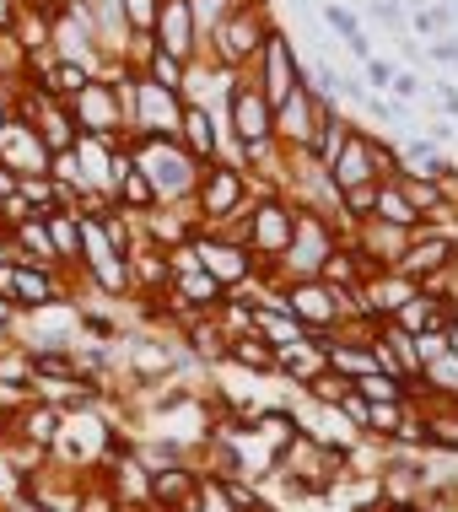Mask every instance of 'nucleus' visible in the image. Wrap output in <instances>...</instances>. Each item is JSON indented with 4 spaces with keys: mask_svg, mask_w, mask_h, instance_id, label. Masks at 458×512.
I'll return each mask as SVG.
<instances>
[{
    "mask_svg": "<svg viewBox=\"0 0 458 512\" xmlns=\"http://www.w3.org/2000/svg\"><path fill=\"white\" fill-rule=\"evenodd\" d=\"M130 162L146 173V184L157 189V205L162 200H194V184H200V162L184 151V141L173 135H130Z\"/></svg>",
    "mask_w": 458,
    "mask_h": 512,
    "instance_id": "nucleus-1",
    "label": "nucleus"
},
{
    "mask_svg": "<svg viewBox=\"0 0 458 512\" xmlns=\"http://www.w3.org/2000/svg\"><path fill=\"white\" fill-rule=\"evenodd\" d=\"M265 33H270L265 6L238 0V6L227 11V22L216 27V44L205 49V60H216L221 71H248V65L259 60V49H265Z\"/></svg>",
    "mask_w": 458,
    "mask_h": 512,
    "instance_id": "nucleus-2",
    "label": "nucleus"
},
{
    "mask_svg": "<svg viewBox=\"0 0 458 512\" xmlns=\"http://www.w3.org/2000/svg\"><path fill=\"white\" fill-rule=\"evenodd\" d=\"M71 114L81 124V135H97V141H114L119 146V135H124V98H119L114 81L92 76L87 87L71 98Z\"/></svg>",
    "mask_w": 458,
    "mask_h": 512,
    "instance_id": "nucleus-3",
    "label": "nucleus"
},
{
    "mask_svg": "<svg viewBox=\"0 0 458 512\" xmlns=\"http://www.w3.org/2000/svg\"><path fill=\"white\" fill-rule=\"evenodd\" d=\"M254 81H259V92L270 98V108L275 103H286L297 87H313V76H297V49H291V38L286 33H265V49H259V60H254Z\"/></svg>",
    "mask_w": 458,
    "mask_h": 512,
    "instance_id": "nucleus-4",
    "label": "nucleus"
},
{
    "mask_svg": "<svg viewBox=\"0 0 458 512\" xmlns=\"http://www.w3.org/2000/svg\"><path fill=\"white\" fill-rule=\"evenodd\" d=\"M194 205H200V221H216L243 211L248 205V173L243 168H227V162H205L200 168V184H194Z\"/></svg>",
    "mask_w": 458,
    "mask_h": 512,
    "instance_id": "nucleus-5",
    "label": "nucleus"
},
{
    "mask_svg": "<svg viewBox=\"0 0 458 512\" xmlns=\"http://www.w3.org/2000/svg\"><path fill=\"white\" fill-rule=\"evenodd\" d=\"M297 232V205L291 200H259L248 211V254L254 259H281Z\"/></svg>",
    "mask_w": 458,
    "mask_h": 512,
    "instance_id": "nucleus-6",
    "label": "nucleus"
},
{
    "mask_svg": "<svg viewBox=\"0 0 458 512\" xmlns=\"http://www.w3.org/2000/svg\"><path fill=\"white\" fill-rule=\"evenodd\" d=\"M453 254H458V243H453V232H442L432 227V221H421V227L410 232V248L399 254V275H410V281H432L437 270H448L453 265Z\"/></svg>",
    "mask_w": 458,
    "mask_h": 512,
    "instance_id": "nucleus-7",
    "label": "nucleus"
},
{
    "mask_svg": "<svg viewBox=\"0 0 458 512\" xmlns=\"http://www.w3.org/2000/svg\"><path fill=\"white\" fill-rule=\"evenodd\" d=\"M227 119H232V135H238V141H270V135H275V108H270L265 92H259L254 76H238V81H232V108H227Z\"/></svg>",
    "mask_w": 458,
    "mask_h": 512,
    "instance_id": "nucleus-8",
    "label": "nucleus"
},
{
    "mask_svg": "<svg viewBox=\"0 0 458 512\" xmlns=\"http://www.w3.org/2000/svg\"><path fill=\"white\" fill-rule=\"evenodd\" d=\"M194 254H200V270H211L221 286H243L254 281V254L232 238H216V232H194Z\"/></svg>",
    "mask_w": 458,
    "mask_h": 512,
    "instance_id": "nucleus-9",
    "label": "nucleus"
},
{
    "mask_svg": "<svg viewBox=\"0 0 458 512\" xmlns=\"http://www.w3.org/2000/svg\"><path fill=\"white\" fill-rule=\"evenodd\" d=\"M324 103H329V98H318L313 87H297L286 103H275V141L308 151L313 135H318V108H324Z\"/></svg>",
    "mask_w": 458,
    "mask_h": 512,
    "instance_id": "nucleus-10",
    "label": "nucleus"
},
{
    "mask_svg": "<svg viewBox=\"0 0 458 512\" xmlns=\"http://www.w3.org/2000/svg\"><path fill=\"white\" fill-rule=\"evenodd\" d=\"M151 38H157V49L178 54V60H194V54H200V27H194L189 0H162V6H157V27H151Z\"/></svg>",
    "mask_w": 458,
    "mask_h": 512,
    "instance_id": "nucleus-11",
    "label": "nucleus"
},
{
    "mask_svg": "<svg viewBox=\"0 0 458 512\" xmlns=\"http://www.w3.org/2000/svg\"><path fill=\"white\" fill-rule=\"evenodd\" d=\"M0 162H6L17 178H22V173H49V146L38 141L33 124L11 119L6 130H0Z\"/></svg>",
    "mask_w": 458,
    "mask_h": 512,
    "instance_id": "nucleus-12",
    "label": "nucleus"
},
{
    "mask_svg": "<svg viewBox=\"0 0 458 512\" xmlns=\"http://www.w3.org/2000/svg\"><path fill=\"white\" fill-rule=\"evenodd\" d=\"M60 426H65V410L60 405H49V399H27V405L17 415H6V432H17L27 442H38L44 453H54V442H60Z\"/></svg>",
    "mask_w": 458,
    "mask_h": 512,
    "instance_id": "nucleus-13",
    "label": "nucleus"
},
{
    "mask_svg": "<svg viewBox=\"0 0 458 512\" xmlns=\"http://www.w3.org/2000/svg\"><path fill=\"white\" fill-rule=\"evenodd\" d=\"M329 178L345 189H362V184H378V173H372V157H367V130H351L345 135V146L335 151V162H329Z\"/></svg>",
    "mask_w": 458,
    "mask_h": 512,
    "instance_id": "nucleus-14",
    "label": "nucleus"
},
{
    "mask_svg": "<svg viewBox=\"0 0 458 512\" xmlns=\"http://www.w3.org/2000/svg\"><path fill=\"white\" fill-rule=\"evenodd\" d=\"M168 292H173L178 302H184L189 313H216L221 302H227V286H221L211 270H184V275H173Z\"/></svg>",
    "mask_w": 458,
    "mask_h": 512,
    "instance_id": "nucleus-15",
    "label": "nucleus"
},
{
    "mask_svg": "<svg viewBox=\"0 0 458 512\" xmlns=\"http://www.w3.org/2000/svg\"><path fill=\"white\" fill-rule=\"evenodd\" d=\"M178 141H184V151L194 162H221V151H216V119H211V108H189L184 103V124H178Z\"/></svg>",
    "mask_w": 458,
    "mask_h": 512,
    "instance_id": "nucleus-16",
    "label": "nucleus"
},
{
    "mask_svg": "<svg viewBox=\"0 0 458 512\" xmlns=\"http://www.w3.org/2000/svg\"><path fill=\"white\" fill-rule=\"evenodd\" d=\"M44 227H49V243H54V254H60V265L81 270V211L54 205V211H44Z\"/></svg>",
    "mask_w": 458,
    "mask_h": 512,
    "instance_id": "nucleus-17",
    "label": "nucleus"
},
{
    "mask_svg": "<svg viewBox=\"0 0 458 512\" xmlns=\"http://www.w3.org/2000/svg\"><path fill=\"white\" fill-rule=\"evenodd\" d=\"M227 362L243 367V372H275V345L259 340L254 329H243V335L227 340Z\"/></svg>",
    "mask_w": 458,
    "mask_h": 512,
    "instance_id": "nucleus-18",
    "label": "nucleus"
},
{
    "mask_svg": "<svg viewBox=\"0 0 458 512\" xmlns=\"http://www.w3.org/2000/svg\"><path fill=\"white\" fill-rule=\"evenodd\" d=\"M372 216L378 221H394V227H421V211H415V205L405 200V189L394 184V178H388V184H378V200H372Z\"/></svg>",
    "mask_w": 458,
    "mask_h": 512,
    "instance_id": "nucleus-19",
    "label": "nucleus"
},
{
    "mask_svg": "<svg viewBox=\"0 0 458 512\" xmlns=\"http://www.w3.org/2000/svg\"><path fill=\"white\" fill-rule=\"evenodd\" d=\"M356 383V394L367 399V405H399L405 399V378H388V372H362V378H351Z\"/></svg>",
    "mask_w": 458,
    "mask_h": 512,
    "instance_id": "nucleus-20",
    "label": "nucleus"
},
{
    "mask_svg": "<svg viewBox=\"0 0 458 512\" xmlns=\"http://www.w3.org/2000/svg\"><path fill=\"white\" fill-rule=\"evenodd\" d=\"M394 184L405 189V200H410V205H415V211H421V216H437V211H442V184H437V178H415V173H399Z\"/></svg>",
    "mask_w": 458,
    "mask_h": 512,
    "instance_id": "nucleus-21",
    "label": "nucleus"
},
{
    "mask_svg": "<svg viewBox=\"0 0 458 512\" xmlns=\"http://www.w3.org/2000/svg\"><path fill=\"white\" fill-rule=\"evenodd\" d=\"M302 389H308V399H313V405H340V399L351 394L356 383L345 378V372H335V367H324V372H313V378L302 383Z\"/></svg>",
    "mask_w": 458,
    "mask_h": 512,
    "instance_id": "nucleus-22",
    "label": "nucleus"
},
{
    "mask_svg": "<svg viewBox=\"0 0 458 512\" xmlns=\"http://www.w3.org/2000/svg\"><path fill=\"white\" fill-rule=\"evenodd\" d=\"M184 65H189V60H178V54H168V49H151L146 65H141V76H151L157 87L178 92V87H184Z\"/></svg>",
    "mask_w": 458,
    "mask_h": 512,
    "instance_id": "nucleus-23",
    "label": "nucleus"
},
{
    "mask_svg": "<svg viewBox=\"0 0 458 512\" xmlns=\"http://www.w3.org/2000/svg\"><path fill=\"white\" fill-rule=\"evenodd\" d=\"M421 378L432 383V394L458 399V356H453V351H442L437 362H426V367H421Z\"/></svg>",
    "mask_w": 458,
    "mask_h": 512,
    "instance_id": "nucleus-24",
    "label": "nucleus"
},
{
    "mask_svg": "<svg viewBox=\"0 0 458 512\" xmlns=\"http://www.w3.org/2000/svg\"><path fill=\"white\" fill-rule=\"evenodd\" d=\"M410 27L421 38H448V27H453V17H448V6H442V0H432V6H421L410 17Z\"/></svg>",
    "mask_w": 458,
    "mask_h": 512,
    "instance_id": "nucleus-25",
    "label": "nucleus"
},
{
    "mask_svg": "<svg viewBox=\"0 0 458 512\" xmlns=\"http://www.w3.org/2000/svg\"><path fill=\"white\" fill-rule=\"evenodd\" d=\"M200 512H238V502L227 496L216 475H200Z\"/></svg>",
    "mask_w": 458,
    "mask_h": 512,
    "instance_id": "nucleus-26",
    "label": "nucleus"
},
{
    "mask_svg": "<svg viewBox=\"0 0 458 512\" xmlns=\"http://www.w3.org/2000/svg\"><path fill=\"white\" fill-rule=\"evenodd\" d=\"M119 6H124L130 33H151V27H157V6H162V0H119Z\"/></svg>",
    "mask_w": 458,
    "mask_h": 512,
    "instance_id": "nucleus-27",
    "label": "nucleus"
},
{
    "mask_svg": "<svg viewBox=\"0 0 458 512\" xmlns=\"http://www.w3.org/2000/svg\"><path fill=\"white\" fill-rule=\"evenodd\" d=\"M324 27H329V33H335V38H345V44H351V38L362 33V22H356V11L335 6V0H329V6H324Z\"/></svg>",
    "mask_w": 458,
    "mask_h": 512,
    "instance_id": "nucleus-28",
    "label": "nucleus"
},
{
    "mask_svg": "<svg viewBox=\"0 0 458 512\" xmlns=\"http://www.w3.org/2000/svg\"><path fill=\"white\" fill-rule=\"evenodd\" d=\"M415 351H421V367L437 362V356L448 351V324H442V329H421V335H415Z\"/></svg>",
    "mask_w": 458,
    "mask_h": 512,
    "instance_id": "nucleus-29",
    "label": "nucleus"
},
{
    "mask_svg": "<svg viewBox=\"0 0 458 512\" xmlns=\"http://www.w3.org/2000/svg\"><path fill=\"white\" fill-rule=\"evenodd\" d=\"M421 92H426V81H421V76H415V71H399V76H394V87H388V98H399V103H415Z\"/></svg>",
    "mask_w": 458,
    "mask_h": 512,
    "instance_id": "nucleus-30",
    "label": "nucleus"
},
{
    "mask_svg": "<svg viewBox=\"0 0 458 512\" xmlns=\"http://www.w3.org/2000/svg\"><path fill=\"white\" fill-rule=\"evenodd\" d=\"M362 65H367V87H372V92H388V87H394L399 65H388V60H362Z\"/></svg>",
    "mask_w": 458,
    "mask_h": 512,
    "instance_id": "nucleus-31",
    "label": "nucleus"
},
{
    "mask_svg": "<svg viewBox=\"0 0 458 512\" xmlns=\"http://www.w3.org/2000/svg\"><path fill=\"white\" fill-rule=\"evenodd\" d=\"M426 54H432L437 65H448V71H458V38L448 33V38H432V44H426Z\"/></svg>",
    "mask_w": 458,
    "mask_h": 512,
    "instance_id": "nucleus-32",
    "label": "nucleus"
},
{
    "mask_svg": "<svg viewBox=\"0 0 458 512\" xmlns=\"http://www.w3.org/2000/svg\"><path fill=\"white\" fill-rule=\"evenodd\" d=\"M372 17L383 27H405V6H399V0H372Z\"/></svg>",
    "mask_w": 458,
    "mask_h": 512,
    "instance_id": "nucleus-33",
    "label": "nucleus"
},
{
    "mask_svg": "<svg viewBox=\"0 0 458 512\" xmlns=\"http://www.w3.org/2000/svg\"><path fill=\"white\" fill-rule=\"evenodd\" d=\"M437 108L448 119H458V81H437Z\"/></svg>",
    "mask_w": 458,
    "mask_h": 512,
    "instance_id": "nucleus-34",
    "label": "nucleus"
},
{
    "mask_svg": "<svg viewBox=\"0 0 458 512\" xmlns=\"http://www.w3.org/2000/svg\"><path fill=\"white\" fill-rule=\"evenodd\" d=\"M345 49H351L356 60H372V38H367V33H356V38H351V44H345Z\"/></svg>",
    "mask_w": 458,
    "mask_h": 512,
    "instance_id": "nucleus-35",
    "label": "nucleus"
},
{
    "mask_svg": "<svg viewBox=\"0 0 458 512\" xmlns=\"http://www.w3.org/2000/svg\"><path fill=\"white\" fill-rule=\"evenodd\" d=\"M11 119H17V108H11V98H6V92H0V130H6Z\"/></svg>",
    "mask_w": 458,
    "mask_h": 512,
    "instance_id": "nucleus-36",
    "label": "nucleus"
},
{
    "mask_svg": "<svg viewBox=\"0 0 458 512\" xmlns=\"http://www.w3.org/2000/svg\"><path fill=\"white\" fill-rule=\"evenodd\" d=\"M6 512H49V507H38V502H27V496H17V502H11Z\"/></svg>",
    "mask_w": 458,
    "mask_h": 512,
    "instance_id": "nucleus-37",
    "label": "nucleus"
},
{
    "mask_svg": "<svg viewBox=\"0 0 458 512\" xmlns=\"http://www.w3.org/2000/svg\"><path fill=\"white\" fill-rule=\"evenodd\" d=\"M448 329H458V302H448Z\"/></svg>",
    "mask_w": 458,
    "mask_h": 512,
    "instance_id": "nucleus-38",
    "label": "nucleus"
},
{
    "mask_svg": "<svg viewBox=\"0 0 458 512\" xmlns=\"http://www.w3.org/2000/svg\"><path fill=\"white\" fill-rule=\"evenodd\" d=\"M453 270H458V254H453Z\"/></svg>",
    "mask_w": 458,
    "mask_h": 512,
    "instance_id": "nucleus-39",
    "label": "nucleus"
},
{
    "mask_svg": "<svg viewBox=\"0 0 458 512\" xmlns=\"http://www.w3.org/2000/svg\"><path fill=\"white\" fill-rule=\"evenodd\" d=\"M453 130H458V124H453Z\"/></svg>",
    "mask_w": 458,
    "mask_h": 512,
    "instance_id": "nucleus-40",
    "label": "nucleus"
}]
</instances>
